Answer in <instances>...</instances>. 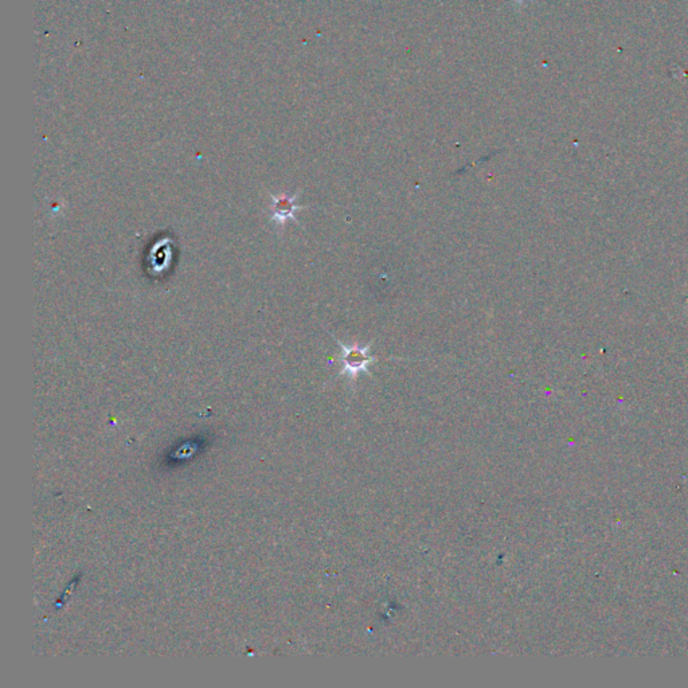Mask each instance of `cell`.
Segmentation results:
<instances>
[{"label": "cell", "instance_id": "2", "mask_svg": "<svg viewBox=\"0 0 688 688\" xmlns=\"http://www.w3.org/2000/svg\"><path fill=\"white\" fill-rule=\"evenodd\" d=\"M299 194L295 196H273V220L278 223V225H284L288 220H296L295 214L298 210L304 209L303 206H298L296 204V199H298Z\"/></svg>", "mask_w": 688, "mask_h": 688}, {"label": "cell", "instance_id": "1", "mask_svg": "<svg viewBox=\"0 0 688 688\" xmlns=\"http://www.w3.org/2000/svg\"><path fill=\"white\" fill-rule=\"evenodd\" d=\"M333 339H335L336 344L340 348L341 370L339 372L340 377L344 375V377H348L354 383L361 372H367V374L372 375L370 374L369 367L377 362V358L370 354L372 340L364 344V346H361L359 343H353L348 346V344H344L343 341L339 340L335 336H333Z\"/></svg>", "mask_w": 688, "mask_h": 688}]
</instances>
